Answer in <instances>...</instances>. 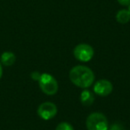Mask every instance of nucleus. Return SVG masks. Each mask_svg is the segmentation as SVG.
Listing matches in <instances>:
<instances>
[{
	"label": "nucleus",
	"mask_w": 130,
	"mask_h": 130,
	"mask_svg": "<svg viewBox=\"0 0 130 130\" xmlns=\"http://www.w3.org/2000/svg\"><path fill=\"white\" fill-rule=\"evenodd\" d=\"M70 79L71 83L80 88H87L94 81V74L90 68L84 65H77L70 71Z\"/></svg>",
	"instance_id": "f257e3e1"
},
{
	"label": "nucleus",
	"mask_w": 130,
	"mask_h": 130,
	"mask_svg": "<svg viewBox=\"0 0 130 130\" xmlns=\"http://www.w3.org/2000/svg\"><path fill=\"white\" fill-rule=\"evenodd\" d=\"M87 130H109V122L104 114L93 112L89 114L86 120Z\"/></svg>",
	"instance_id": "f03ea898"
},
{
	"label": "nucleus",
	"mask_w": 130,
	"mask_h": 130,
	"mask_svg": "<svg viewBox=\"0 0 130 130\" xmlns=\"http://www.w3.org/2000/svg\"><path fill=\"white\" fill-rule=\"evenodd\" d=\"M39 87L44 94L47 95H54L58 91V82L54 77L49 73H43L38 79Z\"/></svg>",
	"instance_id": "7ed1b4c3"
},
{
	"label": "nucleus",
	"mask_w": 130,
	"mask_h": 130,
	"mask_svg": "<svg viewBox=\"0 0 130 130\" xmlns=\"http://www.w3.org/2000/svg\"><path fill=\"white\" fill-rule=\"evenodd\" d=\"M94 48L88 44H78L73 50L74 57L78 61H83V62H87L92 60V58L94 57Z\"/></svg>",
	"instance_id": "20e7f679"
},
{
	"label": "nucleus",
	"mask_w": 130,
	"mask_h": 130,
	"mask_svg": "<svg viewBox=\"0 0 130 130\" xmlns=\"http://www.w3.org/2000/svg\"><path fill=\"white\" fill-rule=\"evenodd\" d=\"M57 114V107L51 102L42 103L38 108V115L44 120H50Z\"/></svg>",
	"instance_id": "39448f33"
},
{
	"label": "nucleus",
	"mask_w": 130,
	"mask_h": 130,
	"mask_svg": "<svg viewBox=\"0 0 130 130\" xmlns=\"http://www.w3.org/2000/svg\"><path fill=\"white\" fill-rule=\"evenodd\" d=\"M113 86L108 79H100L94 85V92L99 96H108L112 92Z\"/></svg>",
	"instance_id": "423d86ee"
},
{
	"label": "nucleus",
	"mask_w": 130,
	"mask_h": 130,
	"mask_svg": "<svg viewBox=\"0 0 130 130\" xmlns=\"http://www.w3.org/2000/svg\"><path fill=\"white\" fill-rule=\"evenodd\" d=\"M15 60H16V56L13 54V52H4L2 54H1V58H0V61H1V63L5 66H12L13 63L15 62Z\"/></svg>",
	"instance_id": "0eeeda50"
},
{
	"label": "nucleus",
	"mask_w": 130,
	"mask_h": 130,
	"mask_svg": "<svg viewBox=\"0 0 130 130\" xmlns=\"http://www.w3.org/2000/svg\"><path fill=\"white\" fill-rule=\"evenodd\" d=\"M94 101V96L92 94V92H90L87 89H84L80 94V102L83 105L86 106H90L93 104Z\"/></svg>",
	"instance_id": "6e6552de"
},
{
	"label": "nucleus",
	"mask_w": 130,
	"mask_h": 130,
	"mask_svg": "<svg viewBox=\"0 0 130 130\" xmlns=\"http://www.w3.org/2000/svg\"><path fill=\"white\" fill-rule=\"evenodd\" d=\"M116 20L118 22L121 24H126L130 21V12L128 9H122L119 10L116 14Z\"/></svg>",
	"instance_id": "1a4fd4ad"
},
{
	"label": "nucleus",
	"mask_w": 130,
	"mask_h": 130,
	"mask_svg": "<svg viewBox=\"0 0 130 130\" xmlns=\"http://www.w3.org/2000/svg\"><path fill=\"white\" fill-rule=\"evenodd\" d=\"M55 130H74V127L69 122H61L57 125Z\"/></svg>",
	"instance_id": "9d476101"
},
{
	"label": "nucleus",
	"mask_w": 130,
	"mask_h": 130,
	"mask_svg": "<svg viewBox=\"0 0 130 130\" xmlns=\"http://www.w3.org/2000/svg\"><path fill=\"white\" fill-rule=\"evenodd\" d=\"M110 130H123V127H122V126H120L119 124L114 123L113 125L110 126Z\"/></svg>",
	"instance_id": "9b49d317"
},
{
	"label": "nucleus",
	"mask_w": 130,
	"mask_h": 130,
	"mask_svg": "<svg viewBox=\"0 0 130 130\" xmlns=\"http://www.w3.org/2000/svg\"><path fill=\"white\" fill-rule=\"evenodd\" d=\"M40 73L39 72H38V71H35V72H32L31 73V78H33V79H35V80H38V79H39V78H40Z\"/></svg>",
	"instance_id": "f8f14e48"
},
{
	"label": "nucleus",
	"mask_w": 130,
	"mask_h": 130,
	"mask_svg": "<svg viewBox=\"0 0 130 130\" xmlns=\"http://www.w3.org/2000/svg\"><path fill=\"white\" fill-rule=\"evenodd\" d=\"M118 2L124 6H128L130 5V0H117Z\"/></svg>",
	"instance_id": "ddd939ff"
},
{
	"label": "nucleus",
	"mask_w": 130,
	"mask_h": 130,
	"mask_svg": "<svg viewBox=\"0 0 130 130\" xmlns=\"http://www.w3.org/2000/svg\"><path fill=\"white\" fill-rule=\"evenodd\" d=\"M3 76V68H2V64L0 62V78H2Z\"/></svg>",
	"instance_id": "4468645a"
},
{
	"label": "nucleus",
	"mask_w": 130,
	"mask_h": 130,
	"mask_svg": "<svg viewBox=\"0 0 130 130\" xmlns=\"http://www.w3.org/2000/svg\"><path fill=\"white\" fill-rule=\"evenodd\" d=\"M128 11L130 12V5H129V6H128Z\"/></svg>",
	"instance_id": "2eb2a0df"
}]
</instances>
